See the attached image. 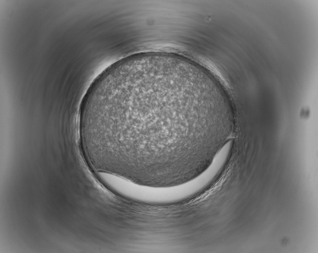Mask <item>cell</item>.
Here are the masks:
<instances>
[{
  "instance_id": "1",
  "label": "cell",
  "mask_w": 318,
  "mask_h": 253,
  "mask_svg": "<svg viewBox=\"0 0 318 253\" xmlns=\"http://www.w3.org/2000/svg\"><path fill=\"white\" fill-rule=\"evenodd\" d=\"M230 120L226 94L207 71L182 56L150 52L125 58L96 78L78 128L96 172L168 187L207 169L208 148L226 139Z\"/></svg>"
}]
</instances>
